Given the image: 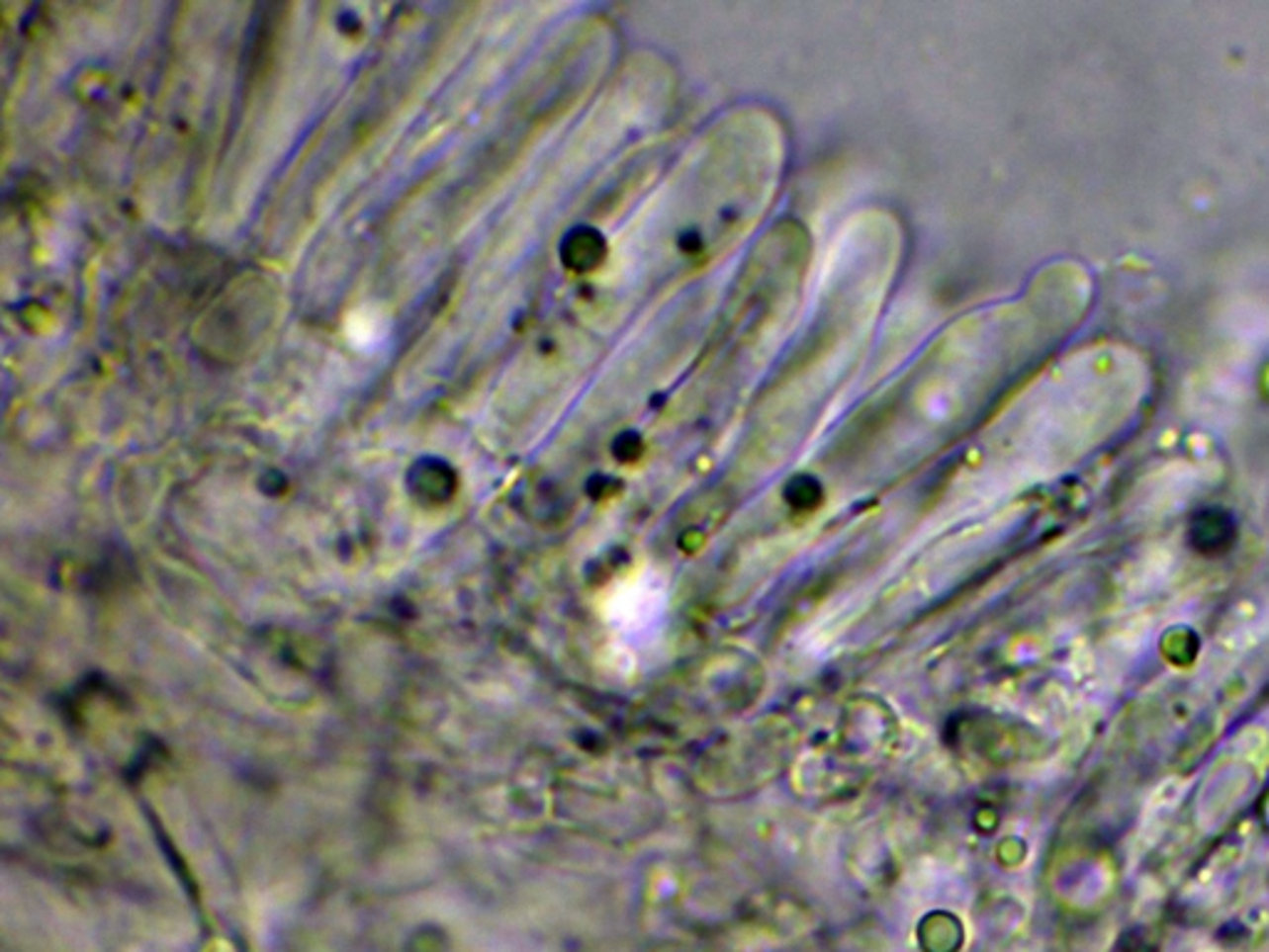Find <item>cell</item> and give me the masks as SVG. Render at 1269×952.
I'll return each instance as SVG.
<instances>
[{"instance_id": "1", "label": "cell", "mask_w": 1269, "mask_h": 952, "mask_svg": "<svg viewBox=\"0 0 1269 952\" xmlns=\"http://www.w3.org/2000/svg\"><path fill=\"white\" fill-rule=\"evenodd\" d=\"M345 333L355 348L367 350V348H375V345L380 343L382 335H385V325H382V317L377 315V310L360 307V310L352 312V315L347 317Z\"/></svg>"}]
</instances>
